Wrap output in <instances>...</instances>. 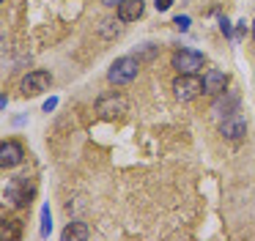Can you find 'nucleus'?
<instances>
[{"label": "nucleus", "mask_w": 255, "mask_h": 241, "mask_svg": "<svg viewBox=\"0 0 255 241\" xmlns=\"http://www.w3.org/2000/svg\"><path fill=\"white\" fill-rule=\"evenodd\" d=\"M137 71H140V60L132 58V55H121V58H116L110 63L107 80H110L113 85H129V82L137 77Z\"/></svg>", "instance_id": "1"}, {"label": "nucleus", "mask_w": 255, "mask_h": 241, "mask_svg": "<svg viewBox=\"0 0 255 241\" xmlns=\"http://www.w3.org/2000/svg\"><path fill=\"white\" fill-rule=\"evenodd\" d=\"M129 110V102L127 96H121V93L110 91V93H102L99 99H96V115L105 120H113V118H121L124 113Z\"/></svg>", "instance_id": "2"}, {"label": "nucleus", "mask_w": 255, "mask_h": 241, "mask_svg": "<svg viewBox=\"0 0 255 241\" xmlns=\"http://www.w3.org/2000/svg\"><path fill=\"white\" fill-rule=\"evenodd\" d=\"M173 69L178 71V74H200L206 66V58L203 52H198V49H176L170 58Z\"/></svg>", "instance_id": "3"}, {"label": "nucleus", "mask_w": 255, "mask_h": 241, "mask_svg": "<svg viewBox=\"0 0 255 241\" xmlns=\"http://www.w3.org/2000/svg\"><path fill=\"white\" fill-rule=\"evenodd\" d=\"M173 93H176L178 102H192L200 93H206V88H203V80L198 74H178L173 80Z\"/></svg>", "instance_id": "4"}, {"label": "nucleus", "mask_w": 255, "mask_h": 241, "mask_svg": "<svg viewBox=\"0 0 255 241\" xmlns=\"http://www.w3.org/2000/svg\"><path fill=\"white\" fill-rule=\"evenodd\" d=\"M52 85V74L44 69H36V71H28V77L22 80V85H19V91H22V96H39V93L50 91Z\"/></svg>", "instance_id": "5"}, {"label": "nucleus", "mask_w": 255, "mask_h": 241, "mask_svg": "<svg viewBox=\"0 0 255 241\" xmlns=\"http://www.w3.org/2000/svg\"><path fill=\"white\" fill-rule=\"evenodd\" d=\"M220 134L225 137V140H242V137L247 134V118H244L242 113L225 115V120L220 123Z\"/></svg>", "instance_id": "6"}, {"label": "nucleus", "mask_w": 255, "mask_h": 241, "mask_svg": "<svg viewBox=\"0 0 255 241\" xmlns=\"http://www.w3.org/2000/svg\"><path fill=\"white\" fill-rule=\"evenodd\" d=\"M25 159V148L22 142L17 140H3V145H0V167H17L19 162Z\"/></svg>", "instance_id": "7"}, {"label": "nucleus", "mask_w": 255, "mask_h": 241, "mask_svg": "<svg viewBox=\"0 0 255 241\" xmlns=\"http://www.w3.org/2000/svg\"><path fill=\"white\" fill-rule=\"evenodd\" d=\"M203 88H206L209 96H222V93H228L225 91L228 88V74L220 71V69H209L203 74Z\"/></svg>", "instance_id": "8"}, {"label": "nucleus", "mask_w": 255, "mask_h": 241, "mask_svg": "<svg viewBox=\"0 0 255 241\" xmlns=\"http://www.w3.org/2000/svg\"><path fill=\"white\" fill-rule=\"evenodd\" d=\"M145 11V3L143 0H124L118 5V22H137Z\"/></svg>", "instance_id": "9"}, {"label": "nucleus", "mask_w": 255, "mask_h": 241, "mask_svg": "<svg viewBox=\"0 0 255 241\" xmlns=\"http://www.w3.org/2000/svg\"><path fill=\"white\" fill-rule=\"evenodd\" d=\"M3 197H6V200H11L17 208H22V206H28V203H30L28 200L30 192L25 189V181H14V184H8L6 192H3Z\"/></svg>", "instance_id": "10"}, {"label": "nucleus", "mask_w": 255, "mask_h": 241, "mask_svg": "<svg viewBox=\"0 0 255 241\" xmlns=\"http://www.w3.org/2000/svg\"><path fill=\"white\" fill-rule=\"evenodd\" d=\"M61 239L63 241H69V239H91V230H88L85 222H69L66 228H63Z\"/></svg>", "instance_id": "11"}, {"label": "nucleus", "mask_w": 255, "mask_h": 241, "mask_svg": "<svg viewBox=\"0 0 255 241\" xmlns=\"http://www.w3.org/2000/svg\"><path fill=\"white\" fill-rule=\"evenodd\" d=\"M239 93H233V91H228V102L225 99H220V102H217V110H225L228 115L231 113H239Z\"/></svg>", "instance_id": "12"}, {"label": "nucleus", "mask_w": 255, "mask_h": 241, "mask_svg": "<svg viewBox=\"0 0 255 241\" xmlns=\"http://www.w3.org/2000/svg\"><path fill=\"white\" fill-rule=\"evenodd\" d=\"M41 239H47V236L52 233V214H50V206H41V228H39Z\"/></svg>", "instance_id": "13"}, {"label": "nucleus", "mask_w": 255, "mask_h": 241, "mask_svg": "<svg viewBox=\"0 0 255 241\" xmlns=\"http://www.w3.org/2000/svg\"><path fill=\"white\" fill-rule=\"evenodd\" d=\"M113 25H116L113 19H105V22H102V27H99V33H102V36H107V38L118 36V27H113Z\"/></svg>", "instance_id": "14"}, {"label": "nucleus", "mask_w": 255, "mask_h": 241, "mask_svg": "<svg viewBox=\"0 0 255 241\" xmlns=\"http://www.w3.org/2000/svg\"><path fill=\"white\" fill-rule=\"evenodd\" d=\"M189 22H192V19H189L187 14H178L176 19H173V25H176L178 30H189Z\"/></svg>", "instance_id": "15"}, {"label": "nucleus", "mask_w": 255, "mask_h": 241, "mask_svg": "<svg viewBox=\"0 0 255 241\" xmlns=\"http://www.w3.org/2000/svg\"><path fill=\"white\" fill-rule=\"evenodd\" d=\"M220 30H222V33H225V36H228V38H231V36H233V27H231V22H228V16H220Z\"/></svg>", "instance_id": "16"}, {"label": "nucleus", "mask_w": 255, "mask_h": 241, "mask_svg": "<svg viewBox=\"0 0 255 241\" xmlns=\"http://www.w3.org/2000/svg\"><path fill=\"white\" fill-rule=\"evenodd\" d=\"M55 107H58V99H55V96H50V99L44 102V107H41V110H44V113H52Z\"/></svg>", "instance_id": "17"}, {"label": "nucleus", "mask_w": 255, "mask_h": 241, "mask_svg": "<svg viewBox=\"0 0 255 241\" xmlns=\"http://www.w3.org/2000/svg\"><path fill=\"white\" fill-rule=\"evenodd\" d=\"M154 5H156V11H167L173 5V0H154Z\"/></svg>", "instance_id": "18"}, {"label": "nucleus", "mask_w": 255, "mask_h": 241, "mask_svg": "<svg viewBox=\"0 0 255 241\" xmlns=\"http://www.w3.org/2000/svg\"><path fill=\"white\" fill-rule=\"evenodd\" d=\"M102 3H105V5H107V8H113V5H121V3H124V0H102Z\"/></svg>", "instance_id": "19"}, {"label": "nucleus", "mask_w": 255, "mask_h": 241, "mask_svg": "<svg viewBox=\"0 0 255 241\" xmlns=\"http://www.w3.org/2000/svg\"><path fill=\"white\" fill-rule=\"evenodd\" d=\"M253 38H255V19H253Z\"/></svg>", "instance_id": "20"}]
</instances>
